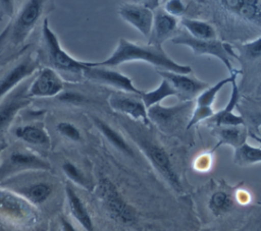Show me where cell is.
Instances as JSON below:
<instances>
[{
  "label": "cell",
  "instance_id": "6da1fadb",
  "mask_svg": "<svg viewBox=\"0 0 261 231\" xmlns=\"http://www.w3.org/2000/svg\"><path fill=\"white\" fill-rule=\"evenodd\" d=\"M55 9V0H23L0 33V67L10 63L33 46V33Z\"/></svg>",
  "mask_w": 261,
  "mask_h": 231
},
{
  "label": "cell",
  "instance_id": "7a4b0ae2",
  "mask_svg": "<svg viewBox=\"0 0 261 231\" xmlns=\"http://www.w3.org/2000/svg\"><path fill=\"white\" fill-rule=\"evenodd\" d=\"M138 61L149 63L160 70H167L185 74L192 72L191 66L175 62L167 55L162 47L154 46L151 44L142 45L130 42L123 38L119 39L114 51L108 58L96 62L88 61V64L94 66L115 67L123 63Z\"/></svg>",
  "mask_w": 261,
  "mask_h": 231
},
{
  "label": "cell",
  "instance_id": "3957f363",
  "mask_svg": "<svg viewBox=\"0 0 261 231\" xmlns=\"http://www.w3.org/2000/svg\"><path fill=\"white\" fill-rule=\"evenodd\" d=\"M37 52L41 65L51 67L58 73L65 72L74 77H83V70L87 66V61L75 59L62 48L57 35L49 25L48 17L43 20L40 28V47Z\"/></svg>",
  "mask_w": 261,
  "mask_h": 231
},
{
  "label": "cell",
  "instance_id": "277c9868",
  "mask_svg": "<svg viewBox=\"0 0 261 231\" xmlns=\"http://www.w3.org/2000/svg\"><path fill=\"white\" fill-rule=\"evenodd\" d=\"M130 138L137 145L139 150L148 159L153 168L158 174L168 183V185L175 191H181V184L179 177L175 171V168L167 154L156 140L150 138L144 131L138 127H134L133 124L125 126Z\"/></svg>",
  "mask_w": 261,
  "mask_h": 231
},
{
  "label": "cell",
  "instance_id": "5b68a950",
  "mask_svg": "<svg viewBox=\"0 0 261 231\" xmlns=\"http://www.w3.org/2000/svg\"><path fill=\"white\" fill-rule=\"evenodd\" d=\"M2 67L4 71L0 74V102L41 67L37 49L31 46L16 59Z\"/></svg>",
  "mask_w": 261,
  "mask_h": 231
},
{
  "label": "cell",
  "instance_id": "8992f818",
  "mask_svg": "<svg viewBox=\"0 0 261 231\" xmlns=\"http://www.w3.org/2000/svg\"><path fill=\"white\" fill-rule=\"evenodd\" d=\"M96 193L114 220L125 225L136 222L137 212L135 208L126 201L116 185L109 178L103 177L99 180Z\"/></svg>",
  "mask_w": 261,
  "mask_h": 231
},
{
  "label": "cell",
  "instance_id": "52a82bcc",
  "mask_svg": "<svg viewBox=\"0 0 261 231\" xmlns=\"http://www.w3.org/2000/svg\"><path fill=\"white\" fill-rule=\"evenodd\" d=\"M170 40L175 45H181V46L189 47L195 55H198V56L210 55V56L218 58L224 64V66L228 70L229 74L233 73L237 70L232 67L230 58L233 57L236 59H239V57L234 53L232 47L225 42L219 41L217 39L200 40V39L193 38L188 33L173 36Z\"/></svg>",
  "mask_w": 261,
  "mask_h": 231
},
{
  "label": "cell",
  "instance_id": "ba28073f",
  "mask_svg": "<svg viewBox=\"0 0 261 231\" xmlns=\"http://www.w3.org/2000/svg\"><path fill=\"white\" fill-rule=\"evenodd\" d=\"M195 103L193 100L181 101L173 106H163L160 103L147 109L148 117L151 123L157 125L165 131L175 129L185 118L190 119Z\"/></svg>",
  "mask_w": 261,
  "mask_h": 231
},
{
  "label": "cell",
  "instance_id": "9c48e42d",
  "mask_svg": "<svg viewBox=\"0 0 261 231\" xmlns=\"http://www.w3.org/2000/svg\"><path fill=\"white\" fill-rule=\"evenodd\" d=\"M83 77L94 82L111 86L123 93L140 96L143 92L134 84L130 77L121 73L120 71L113 69V67L89 65L88 61L87 66L83 70Z\"/></svg>",
  "mask_w": 261,
  "mask_h": 231
},
{
  "label": "cell",
  "instance_id": "30bf717a",
  "mask_svg": "<svg viewBox=\"0 0 261 231\" xmlns=\"http://www.w3.org/2000/svg\"><path fill=\"white\" fill-rule=\"evenodd\" d=\"M31 80L32 76L17 85L0 102V136L10 126L17 113L31 103L32 98L28 95Z\"/></svg>",
  "mask_w": 261,
  "mask_h": 231
},
{
  "label": "cell",
  "instance_id": "8fae6325",
  "mask_svg": "<svg viewBox=\"0 0 261 231\" xmlns=\"http://www.w3.org/2000/svg\"><path fill=\"white\" fill-rule=\"evenodd\" d=\"M64 91V82L60 74L48 66L39 68L32 76L28 95L31 98H51Z\"/></svg>",
  "mask_w": 261,
  "mask_h": 231
},
{
  "label": "cell",
  "instance_id": "7c38bea8",
  "mask_svg": "<svg viewBox=\"0 0 261 231\" xmlns=\"http://www.w3.org/2000/svg\"><path fill=\"white\" fill-rule=\"evenodd\" d=\"M109 106L116 112L128 116L144 125H150L148 111L140 96L129 93H114L108 99Z\"/></svg>",
  "mask_w": 261,
  "mask_h": 231
},
{
  "label": "cell",
  "instance_id": "4fadbf2b",
  "mask_svg": "<svg viewBox=\"0 0 261 231\" xmlns=\"http://www.w3.org/2000/svg\"><path fill=\"white\" fill-rule=\"evenodd\" d=\"M158 74L165 78L177 92V97L181 101H190L196 98L201 92L209 86V83L196 78L193 75L177 73L158 69Z\"/></svg>",
  "mask_w": 261,
  "mask_h": 231
},
{
  "label": "cell",
  "instance_id": "5bb4252c",
  "mask_svg": "<svg viewBox=\"0 0 261 231\" xmlns=\"http://www.w3.org/2000/svg\"><path fill=\"white\" fill-rule=\"evenodd\" d=\"M118 13L124 21L137 28L144 37L149 38L154 18L152 9L137 3H126L119 7Z\"/></svg>",
  "mask_w": 261,
  "mask_h": 231
},
{
  "label": "cell",
  "instance_id": "9a60e30c",
  "mask_svg": "<svg viewBox=\"0 0 261 231\" xmlns=\"http://www.w3.org/2000/svg\"><path fill=\"white\" fill-rule=\"evenodd\" d=\"M230 15L261 26V0H217Z\"/></svg>",
  "mask_w": 261,
  "mask_h": 231
},
{
  "label": "cell",
  "instance_id": "2e32d148",
  "mask_svg": "<svg viewBox=\"0 0 261 231\" xmlns=\"http://www.w3.org/2000/svg\"><path fill=\"white\" fill-rule=\"evenodd\" d=\"M178 26V19L162 9H157L154 12L153 25L149 36L148 44L161 47L167 40L171 39Z\"/></svg>",
  "mask_w": 261,
  "mask_h": 231
},
{
  "label": "cell",
  "instance_id": "e0dca14e",
  "mask_svg": "<svg viewBox=\"0 0 261 231\" xmlns=\"http://www.w3.org/2000/svg\"><path fill=\"white\" fill-rule=\"evenodd\" d=\"M212 132L218 140L216 148L226 145L237 149L247 142L248 131L246 125L212 126Z\"/></svg>",
  "mask_w": 261,
  "mask_h": 231
},
{
  "label": "cell",
  "instance_id": "ac0fdd59",
  "mask_svg": "<svg viewBox=\"0 0 261 231\" xmlns=\"http://www.w3.org/2000/svg\"><path fill=\"white\" fill-rule=\"evenodd\" d=\"M65 193H66V198H67L70 214L73 216L76 222L86 231H95L94 223L90 213L88 212L81 197L76 194L74 189L69 184H67L65 187Z\"/></svg>",
  "mask_w": 261,
  "mask_h": 231
},
{
  "label": "cell",
  "instance_id": "d6986e66",
  "mask_svg": "<svg viewBox=\"0 0 261 231\" xmlns=\"http://www.w3.org/2000/svg\"><path fill=\"white\" fill-rule=\"evenodd\" d=\"M92 120L95 126L97 127V129L117 151H119L120 153L124 154L127 157H130V158L135 157V152L133 148L129 146V143L126 141V139L120 132H118L111 125H109L107 122L100 119L99 117L93 116Z\"/></svg>",
  "mask_w": 261,
  "mask_h": 231
},
{
  "label": "cell",
  "instance_id": "ffe728a7",
  "mask_svg": "<svg viewBox=\"0 0 261 231\" xmlns=\"http://www.w3.org/2000/svg\"><path fill=\"white\" fill-rule=\"evenodd\" d=\"M14 135L27 143L43 148H48L51 142L46 129L38 124H25L18 126L14 130Z\"/></svg>",
  "mask_w": 261,
  "mask_h": 231
},
{
  "label": "cell",
  "instance_id": "44dd1931",
  "mask_svg": "<svg viewBox=\"0 0 261 231\" xmlns=\"http://www.w3.org/2000/svg\"><path fill=\"white\" fill-rule=\"evenodd\" d=\"M9 166L17 170L35 169V170H49L50 164L41 157L22 151H15L9 156Z\"/></svg>",
  "mask_w": 261,
  "mask_h": 231
},
{
  "label": "cell",
  "instance_id": "7402d4cb",
  "mask_svg": "<svg viewBox=\"0 0 261 231\" xmlns=\"http://www.w3.org/2000/svg\"><path fill=\"white\" fill-rule=\"evenodd\" d=\"M179 22L186 28L187 33L193 38L200 40H214L217 37L215 27L208 21L182 17Z\"/></svg>",
  "mask_w": 261,
  "mask_h": 231
},
{
  "label": "cell",
  "instance_id": "603a6c76",
  "mask_svg": "<svg viewBox=\"0 0 261 231\" xmlns=\"http://www.w3.org/2000/svg\"><path fill=\"white\" fill-rule=\"evenodd\" d=\"M241 71L240 70H236L233 73L229 74L227 77L220 79L218 82H216L213 85H209L208 88H206L203 92H201L197 97H196V102H195V106H201V107H212L216 96L218 95V93L221 91V89L228 84L231 83L233 80H237V77L239 75Z\"/></svg>",
  "mask_w": 261,
  "mask_h": 231
},
{
  "label": "cell",
  "instance_id": "cb8c5ba5",
  "mask_svg": "<svg viewBox=\"0 0 261 231\" xmlns=\"http://www.w3.org/2000/svg\"><path fill=\"white\" fill-rule=\"evenodd\" d=\"M172 96L177 97V92L165 78H162V81L156 89L149 91V92L143 91L142 94L140 95V98L142 99L143 103L145 104L146 108L148 109L156 104H159L164 99L172 97Z\"/></svg>",
  "mask_w": 261,
  "mask_h": 231
},
{
  "label": "cell",
  "instance_id": "d4e9b609",
  "mask_svg": "<svg viewBox=\"0 0 261 231\" xmlns=\"http://www.w3.org/2000/svg\"><path fill=\"white\" fill-rule=\"evenodd\" d=\"M233 160L236 164L242 167L261 163V148L245 142L241 147L234 149Z\"/></svg>",
  "mask_w": 261,
  "mask_h": 231
},
{
  "label": "cell",
  "instance_id": "484cf974",
  "mask_svg": "<svg viewBox=\"0 0 261 231\" xmlns=\"http://www.w3.org/2000/svg\"><path fill=\"white\" fill-rule=\"evenodd\" d=\"M208 207L213 215L222 216L232 209L233 198L228 192L218 190L211 194L208 201Z\"/></svg>",
  "mask_w": 261,
  "mask_h": 231
},
{
  "label": "cell",
  "instance_id": "4316f807",
  "mask_svg": "<svg viewBox=\"0 0 261 231\" xmlns=\"http://www.w3.org/2000/svg\"><path fill=\"white\" fill-rule=\"evenodd\" d=\"M207 122L211 126H238V125H246V120L243 116L234 114L233 111H226L221 109L215 112Z\"/></svg>",
  "mask_w": 261,
  "mask_h": 231
},
{
  "label": "cell",
  "instance_id": "83f0119b",
  "mask_svg": "<svg viewBox=\"0 0 261 231\" xmlns=\"http://www.w3.org/2000/svg\"><path fill=\"white\" fill-rule=\"evenodd\" d=\"M52 192V188L46 182H38L30 185L25 189V196L34 204H42L47 200Z\"/></svg>",
  "mask_w": 261,
  "mask_h": 231
},
{
  "label": "cell",
  "instance_id": "f1b7e54d",
  "mask_svg": "<svg viewBox=\"0 0 261 231\" xmlns=\"http://www.w3.org/2000/svg\"><path fill=\"white\" fill-rule=\"evenodd\" d=\"M241 54L250 61L257 60L261 57V35L253 40L246 43H243L240 46Z\"/></svg>",
  "mask_w": 261,
  "mask_h": 231
},
{
  "label": "cell",
  "instance_id": "f546056e",
  "mask_svg": "<svg viewBox=\"0 0 261 231\" xmlns=\"http://www.w3.org/2000/svg\"><path fill=\"white\" fill-rule=\"evenodd\" d=\"M62 170L72 182H74L75 184L81 185L85 188L88 187V182H87L85 175L73 163H71L69 161L64 162L62 164Z\"/></svg>",
  "mask_w": 261,
  "mask_h": 231
},
{
  "label": "cell",
  "instance_id": "4dcf8cb0",
  "mask_svg": "<svg viewBox=\"0 0 261 231\" xmlns=\"http://www.w3.org/2000/svg\"><path fill=\"white\" fill-rule=\"evenodd\" d=\"M56 130L64 137L72 140L79 141L82 138V134L80 129L71 122L61 121L56 125Z\"/></svg>",
  "mask_w": 261,
  "mask_h": 231
},
{
  "label": "cell",
  "instance_id": "1f68e13d",
  "mask_svg": "<svg viewBox=\"0 0 261 231\" xmlns=\"http://www.w3.org/2000/svg\"><path fill=\"white\" fill-rule=\"evenodd\" d=\"M187 8L188 7L182 0H167L164 4L163 10L177 18L186 13Z\"/></svg>",
  "mask_w": 261,
  "mask_h": 231
},
{
  "label": "cell",
  "instance_id": "d6a6232c",
  "mask_svg": "<svg viewBox=\"0 0 261 231\" xmlns=\"http://www.w3.org/2000/svg\"><path fill=\"white\" fill-rule=\"evenodd\" d=\"M58 98L61 102L64 103H69V104H73V105H80V104H84L87 102V98L77 93V92H62L58 95Z\"/></svg>",
  "mask_w": 261,
  "mask_h": 231
},
{
  "label": "cell",
  "instance_id": "836d02e7",
  "mask_svg": "<svg viewBox=\"0 0 261 231\" xmlns=\"http://www.w3.org/2000/svg\"><path fill=\"white\" fill-rule=\"evenodd\" d=\"M16 0H0V18L8 17L9 19L16 11Z\"/></svg>",
  "mask_w": 261,
  "mask_h": 231
},
{
  "label": "cell",
  "instance_id": "e575fe53",
  "mask_svg": "<svg viewBox=\"0 0 261 231\" xmlns=\"http://www.w3.org/2000/svg\"><path fill=\"white\" fill-rule=\"evenodd\" d=\"M198 165H197V169L199 170H203V169H208L210 166V162H211V158L208 154L202 155L198 158L197 160Z\"/></svg>",
  "mask_w": 261,
  "mask_h": 231
},
{
  "label": "cell",
  "instance_id": "d590c367",
  "mask_svg": "<svg viewBox=\"0 0 261 231\" xmlns=\"http://www.w3.org/2000/svg\"><path fill=\"white\" fill-rule=\"evenodd\" d=\"M251 125L258 131L259 127H261V111H257L250 115L249 117Z\"/></svg>",
  "mask_w": 261,
  "mask_h": 231
},
{
  "label": "cell",
  "instance_id": "8d00e7d4",
  "mask_svg": "<svg viewBox=\"0 0 261 231\" xmlns=\"http://www.w3.org/2000/svg\"><path fill=\"white\" fill-rule=\"evenodd\" d=\"M133 3L141 4V5H144L148 8H150V9H153V8L157 7L158 0H133Z\"/></svg>",
  "mask_w": 261,
  "mask_h": 231
},
{
  "label": "cell",
  "instance_id": "74e56055",
  "mask_svg": "<svg viewBox=\"0 0 261 231\" xmlns=\"http://www.w3.org/2000/svg\"><path fill=\"white\" fill-rule=\"evenodd\" d=\"M61 224H62V227H63V230L64 231H76L74 229V227L65 219H62L61 220Z\"/></svg>",
  "mask_w": 261,
  "mask_h": 231
},
{
  "label": "cell",
  "instance_id": "f35d334b",
  "mask_svg": "<svg viewBox=\"0 0 261 231\" xmlns=\"http://www.w3.org/2000/svg\"><path fill=\"white\" fill-rule=\"evenodd\" d=\"M7 148V143L3 142V141H0V154Z\"/></svg>",
  "mask_w": 261,
  "mask_h": 231
},
{
  "label": "cell",
  "instance_id": "ab89813d",
  "mask_svg": "<svg viewBox=\"0 0 261 231\" xmlns=\"http://www.w3.org/2000/svg\"><path fill=\"white\" fill-rule=\"evenodd\" d=\"M257 95H258L259 97H261V80H260L259 85H258V88H257Z\"/></svg>",
  "mask_w": 261,
  "mask_h": 231
},
{
  "label": "cell",
  "instance_id": "60d3db41",
  "mask_svg": "<svg viewBox=\"0 0 261 231\" xmlns=\"http://www.w3.org/2000/svg\"><path fill=\"white\" fill-rule=\"evenodd\" d=\"M197 1H198V2H205L206 0H197Z\"/></svg>",
  "mask_w": 261,
  "mask_h": 231
},
{
  "label": "cell",
  "instance_id": "b9f144b4",
  "mask_svg": "<svg viewBox=\"0 0 261 231\" xmlns=\"http://www.w3.org/2000/svg\"><path fill=\"white\" fill-rule=\"evenodd\" d=\"M1 20H2V18H0V21H1Z\"/></svg>",
  "mask_w": 261,
  "mask_h": 231
}]
</instances>
